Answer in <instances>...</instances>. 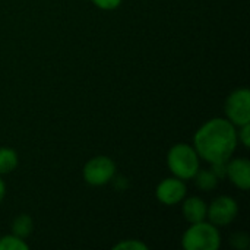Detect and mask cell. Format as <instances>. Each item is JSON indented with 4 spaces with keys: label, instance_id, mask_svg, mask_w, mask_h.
<instances>
[{
    "label": "cell",
    "instance_id": "5",
    "mask_svg": "<svg viewBox=\"0 0 250 250\" xmlns=\"http://www.w3.org/2000/svg\"><path fill=\"white\" fill-rule=\"evenodd\" d=\"M226 119L236 127L250 123V91L248 88L234 89L224 104Z\"/></svg>",
    "mask_w": 250,
    "mask_h": 250
},
{
    "label": "cell",
    "instance_id": "18",
    "mask_svg": "<svg viewBox=\"0 0 250 250\" xmlns=\"http://www.w3.org/2000/svg\"><path fill=\"white\" fill-rule=\"evenodd\" d=\"M4 195H6V185H4V182L1 180V177H0V204H1V201L4 199Z\"/></svg>",
    "mask_w": 250,
    "mask_h": 250
},
{
    "label": "cell",
    "instance_id": "12",
    "mask_svg": "<svg viewBox=\"0 0 250 250\" xmlns=\"http://www.w3.org/2000/svg\"><path fill=\"white\" fill-rule=\"evenodd\" d=\"M19 158L15 149L12 148H0V176L12 173L18 167Z\"/></svg>",
    "mask_w": 250,
    "mask_h": 250
},
{
    "label": "cell",
    "instance_id": "6",
    "mask_svg": "<svg viewBox=\"0 0 250 250\" xmlns=\"http://www.w3.org/2000/svg\"><path fill=\"white\" fill-rule=\"evenodd\" d=\"M239 214V205L231 196H218L209 205L207 211V218L217 227H224L231 224Z\"/></svg>",
    "mask_w": 250,
    "mask_h": 250
},
{
    "label": "cell",
    "instance_id": "4",
    "mask_svg": "<svg viewBox=\"0 0 250 250\" xmlns=\"http://www.w3.org/2000/svg\"><path fill=\"white\" fill-rule=\"evenodd\" d=\"M83 180L91 186H105L116 177V164L110 157H92L82 168Z\"/></svg>",
    "mask_w": 250,
    "mask_h": 250
},
{
    "label": "cell",
    "instance_id": "15",
    "mask_svg": "<svg viewBox=\"0 0 250 250\" xmlns=\"http://www.w3.org/2000/svg\"><path fill=\"white\" fill-rule=\"evenodd\" d=\"M230 243H231V246H233L234 249H248V246H249V236L245 234V233H234V234L230 237Z\"/></svg>",
    "mask_w": 250,
    "mask_h": 250
},
{
    "label": "cell",
    "instance_id": "8",
    "mask_svg": "<svg viewBox=\"0 0 250 250\" xmlns=\"http://www.w3.org/2000/svg\"><path fill=\"white\" fill-rule=\"evenodd\" d=\"M226 177L242 190L250 188V163L246 158H230L226 163Z\"/></svg>",
    "mask_w": 250,
    "mask_h": 250
},
{
    "label": "cell",
    "instance_id": "13",
    "mask_svg": "<svg viewBox=\"0 0 250 250\" xmlns=\"http://www.w3.org/2000/svg\"><path fill=\"white\" fill-rule=\"evenodd\" d=\"M29 245L25 242V239H21L18 236L7 234L0 237V250H28Z\"/></svg>",
    "mask_w": 250,
    "mask_h": 250
},
{
    "label": "cell",
    "instance_id": "1",
    "mask_svg": "<svg viewBox=\"0 0 250 250\" xmlns=\"http://www.w3.org/2000/svg\"><path fill=\"white\" fill-rule=\"evenodd\" d=\"M237 127L226 117L205 122L193 136V148L208 164L227 163L237 148Z\"/></svg>",
    "mask_w": 250,
    "mask_h": 250
},
{
    "label": "cell",
    "instance_id": "9",
    "mask_svg": "<svg viewBox=\"0 0 250 250\" xmlns=\"http://www.w3.org/2000/svg\"><path fill=\"white\" fill-rule=\"evenodd\" d=\"M182 202H183L182 212H183L185 220L189 224H193V223H199V221L207 220L208 205H207V202L202 198H199V196H190L188 199H183Z\"/></svg>",
    "mask_w": 250,
    "mask_h": 250
},
{
    "label": "cell",
    "instance_id": "11",
    "mask_svg": "<svg viewBox=\"0 0 250 250\" xmlns=\"http://www.w3.org/2000/svg\"><path fill=\"white\" fill-rule=\"evenodd\" d=\"M193 179L196 182V186L201 190H204V192L214 190L218 186V182H220V179L214 174V171L212 170H208V168H204V170L199 168Z\"/></svg>",
    "mask_w": 250,
    "mask_h": 250
},
{
    "label": "cell",
    "instance_id": "2",
    "mask_svg": "<svg viewBox=\"0 0 250 250\" xmlns=\"http://www.w3.org/2000/svg\"><path fill=\"white\" fill-rule=\"evenodd\" d=\"M167 166L174 177L190 180L201 168V158L193 145L180 142L174 144L167 152Z\"/></svg>",
    "mask_w": 250,
    "mask_h": 250
},
{
    "label": "cell",
    "instance_id": "16",
    "mask_svg": "<svg viewBox=\"0 0 250 250\" xmlns=\"http://www.w3.org/2000/svg\"><path fill=\"white\" fill-rule=\"evenodd\" d=\"M237 139H239V142H240L245 148H249L250 146V123L237 127Z\"/></svg>",
    "mask_w": 250,
    "mask_h": 250
},
{
    "label": "cell",
    "instance_id": "3",
    "mask_svg": "<svg viewBox=\"0 0 250 250\" xmlns=\"http://www.w3.org/2000/svg\"><path fill=\"white\" fill-rule=\"evenodd\" d=\"M182 246L186 250H218L221 248L220 230L207 220L193 223L183 233Z\"/></svg>",
    "mask_w": 250,
    "mask_h": 250
},
{
    "label": "cell",
    "instance_id": "10",
    "mask_svg": "<svg viewBox=\"0 0 250 250\" xmlns=\"http://www.w3.org/2000/svg\"><path fill=\"white\" fill-rule=\"evenodd\" d=\"M34 231V221L28 214L18 215L12 223V233L21 239H28Z\"/></svg>",
    "mask_w": 250,
    "mask_h": 250
},
{
    "label": "cell",
    "instance_id": "7",
    "mask_svg": "<svg viewBox=\"0 0 250 250\" xmlns=\"http://www.w3.org/2000/svg\"><path fill=\"white\" fill-rule=\"evenodd\" d=\"M186 193H188V188L185 180L174 176L163 179L155 189L157 199L166 207H174L180 204L186 198Z\"/></svg>",
    "mask_w": 250,
    "mask_h": 250
},
{
    "label": "cell",
    "instance_id": "14",
    "mask_svg": "<svg viewBox=\"0 0 250 250\" xmlns=\"http://www.w3.org/2000/svg\"><path fill=\"white\" fill-rule=\"evenodd\" d=\"M113 250H148V245H145L141 240L126 239V240L119 242L117 245H114Z\"/></svg>",
    "mask_w": 250,
    "mask_h": 250
},
{
    "label": "cell",
    "instance_id": "17",
    "mask_svg": "<svg viewBox=\"0 0 250 250\" xmlns=\"http://www.w3.org/2000/svg\"><path fill=\"white\" fill-rule=\"evenodd\" d=\"M123 0H92V3L101 10H114L122 4Z\"/></svg>",
    "mask_w": 250,
    "mask_h": 250
}]
</instances>
